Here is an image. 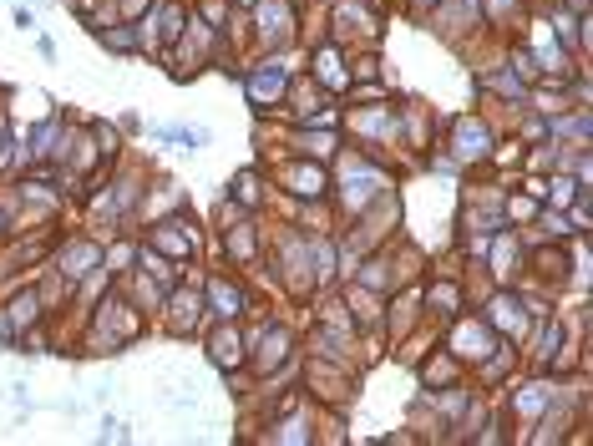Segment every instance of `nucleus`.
Instances as JSON below:
<instances>
[{"label":"nucleus","instance_id":"obj_22","mask_svg":"<svg viewBox=\"0 0 593 446\" xmlns=\"http://www.w3.org/2000/svg\"><path fill=\"white\" fill-rule=\"evenodd\" d=\"M97 46L112 51V56H142V51H137V31H132V21H112V26H102V31H97Z\"/></svg>","mask_w":593,"mask_h":446},{"label":"nucleus","instance_id":"obj_29","mask_svg":"<svg viewBox=\"0 0 593 446\" xmlns=\"http://www.w3.org/2000/svg\"><path fill=\"white\" fill-rule=\"evenodd\" d=\"M517 142H528V147L533 142H548V117H538V112L523 107V112H517Z\"/></svg>","mask_w":593,"mask_h":446},{"label":"nucleus","instance_id":"obj_39","mask_svg":"<svg viewBox=\"0 0 593 446\" xmlns=\"http://www.w3.org/2000/svg\"><path fill=\"white\" fill-rule=\"evenodd\" d=\"M36 51H41V61H56V41L41 36V31H36Z\"/></svg>","mask_w":593,"mask_h":446},{"label":"nucleus","instance_id":"obj_9","mask_svg":"<svg viewBox=\"0 0 593 446\" xmlns=\"http://www.w3.org/2000/svg\"><path fill=\"white\" fill-rule=\"evenodd\" d=\"M497 340H502V335H497L482 315H477V320H472V315H457V320H452V335H447V350H452L462 365H477V360H487V355L497 350Z\"/></svg>","mask_w":593,"mask_h":446},{"label":"nucleus","instance_id":"obj_34","mask_svg":"<svg viewBox=\"0 0 593 446\" xmlns=\"http://www.w3.org/2000/svg\"><path fill=\"white\" fill-rule=\"evenodd\" d=\"M11 16H16V26H21V31H41L36 11H31V6H21V0H16V6H11Z\"/></svg>","mask_w":593,"mask_h":446},{"label":"nucleus","instance_id":"obj_12","mask_svg":"<svg viewBox=\"0 0 593 446\" xmlns=\"http://www.w3.org/2000/svg\"><path fill=\"white\" fill-rule=\"evenodd\" d=\"M51 269L77 289L92 269H102V244L92 239V234H77V239H66L61 249H56V259H51Z\"/></svg>","mask_w":593,"mask_h":446},{"label":"nucleus","instance_id":"obj_4","mask_svg":"<svg viewBox=\"0 0 593 446\" xmlns=\"http://www.w3.org/2000/svg\"><path fill=\"white\" fill-rule=\"evenodd\" d=\"M244 21L254 26L259 51H289L294 46V26H300V6L294 0H254L244 11Z\"/></svg>","mask_w":593,"mask_h":446},{"label":"nucleus","instance_id":"obj_28","mask_svg":"<svg viewBox=\"0 0 593 446\" xmlns=\"http://www.w3.org/2000/svg\"><path fill=\"white\" fill-rule=\"evenodd\" d=\"M457 376H462V360H457V355H452V360L441 355V360H426V365H421V386H426V391H431V386H447V381H457Z\"/></svg>","mask_w":593,"mask_h":446},{"label":"nucleus","instance_id":"obj_35","mask_svg":"<svg viewBox=\"0 0 593 446\" xmlns=\"http://www.w3.org/2000/svg\"><path fill=\"white\" fill-rule=\"evenodd\" d=\"M11 401H16V411H21V416H26V411H36V401H31V386H26V381H16V386H11Z\"/></svg>","mask_w":593,"mask_h":446},{"label":"nucleus","instance_id":"obj_30","mask_svg":"<svg viewBox=\"0 0 593 446\" xmlns=\"http://www.w3.org/2000/svg\"><path fill=\"white\" fill-rule=\"evenodd\" d=\"M178 147H183V153H203V147H213V127L183 122V127H178Z\"/></svg>","mask_w":593,"mask_h":446},{"label":"nucleus","instance_id":"obj_5","mask_svg":"<svg viewBox=\"0 0 593 446\" xmlns=\"http://www.w3.org/2000/svg\"><path fill=\"white\" fill-rule=\"evenodd\" d=\"M274 183L300 203H330V168L315 163V158L289 153L284 163H274Z\"/></svg>","mask_w":593,"mask_h":446},{"label":"nucleus","instance_id":"obj_3","mask_svg":"<svg viewBox=\"0 0 593 446\" xmlns=\"http://www.w3.org/2000/svg\"><path fill=\"white\" fill-rule=\"evenodd\" d=\"M325 36L335 46H376L381 41V11H376V0H330V11H325Z\"/></svg>","mask_w":593,"mask_h":446},{"label":"nucleus","instance_id":"obj_31","mask_svg":"<svg viewBox=\"0 0 593 446\" xmlns=\"http://www.w3.org/2000/svg\"><path fill=\"white\" fill-rule=\"evenodd\" d=\"M381 77V56L376 46H365L360 56H350V82H376Z\"/></svg>","mask_w":593,"mask_h":446},{"label":"nucleus","instance_id":"obj_33","mask_svg":"<svg viewBox=\"0 0 593 446\" xmlns=\"http://www.w3.org/2000/svg\"><path fill=\"white\" fill-rule=\"evenodd\" d=\"M112 6H117V16H122V21H137L147 6H153V0H112Z\"/></svg>","mask_w":593,"mask_h":446},{"label":"nucleus","instance_id":"obj_25","mask_svg":"<svg viewBox=\"0 0 593 446\" xmlns=\"http://www.w3.org/2000/svg\"><path fill=\"white\" fill-rule=\"evenodd\" d=\"M538 208H543V203H538L533 193H507V198H502V213H507V229H528V223L538 218Z\"/></svg>","mask_w":593,"mask_h":446},{"label":"nucleus","instance_id":"obj_1","mask_svg":"<svg viewBox=\"0 0 593 446\" xmlns=\"http://www.w3.org/2000/svg\"><path fill=\"white\" fill-rule=\"evenodd\" d=\"M381 193H391V168H386V163L365 158V153H355V158L345 153V158H340V178H330V198L340 203V218L365 213Z\"/></svg>","mask_w":593,"mask_h":446},{"label":"nucleus","instance_id":"obj_14","mask_svg":"<svg viewBox=\"0 0 593 446\" xmlns=\"http://www.w3.org/2000/svg\"><path fill=\"white\" fill-rule=\"evenodd\" d=\"M203 310H208V320H239L249 310V289L229 274H213L203 284Z\"/></svg>","mask_w":593,"mask_h":446},{"label":"nucleus","instance_id":"obj_23","mask_svg":"<svg viewBox=\"0 0 593 446\" xmlns=\"http://www.w3.org/2000/svg\"><path fill=\"white\" fill-rule=\"evenodd\" d=\"M259 183H264V178H259L254 168H244V173H234V178H229V203H239L244 213H254V208H264V193H259Z\"/></svg>","mask_w":593,"mask_h":446},{"label":"nucleus","instance_id":"obj_6","mask_svg":"<svg viewBox=\"0 0 593 446\" xmlns=\"http://www.w3.org/2000/svg\"><path fill=\"white\" fill-rule=\"evenodd\" d=\"M492 142H497V132H492V122H487V117H477V112H462V117H452L447 153L457 158V168H477V163H487Z\"/></svg>","mask_w":593,"mask_h":446},{"label":"nucleus","instance_id":"obj_40","mask_svg":"<svg viewBox=\"0 0 593 446\" xmlns=\"http://www.w3.org/2000/svg\"><path fill=\"white\" fill-rule=\"evenodd\" d=\"M229 6H239V11H249V6H254V0H229Z\"/></svg>","mask_w":593,"mask_h":446},{"label":"nucleus","instance_id":"obj_17","mask_svg":"<svg viewBox=\"0 0 593 446\" xmlns=\"http://www.w3.org/2000/svg\"><path fill=\"white\" fill-rule=\"evenodd\" d=\"M482 259H487V269H492V279H497L502 289H512L517 279H523V269H528V264H523V244H517L507 229H502V234H492V244H487V254H482Z\"/></svg>","mask_w":593,"mask_h":446},{"label":"nucleus","instance_id":"obj_7","mask_svg":"<svg viewBox=\"0 0 593 446\" xmlns=\"http://www.w3.org/2000/svg\"><path fill=\"white\" fill-rule=\"evenodd\" d=\"M158 320L168 325V335H178V340H193V335H203V320H208V310H203V289H193V284H173L168 289V300H163V310H158Z\"/></svg>","mask_w":593,"mask_h":446},{"label":"nucleus","instance_id":"obj_19","mask_svg":"<svg viewBox=\"0 0 593 446\" xmlns=\"http://www.w3.org/2000/svg\"><path fill=\"white\" fill-rule=\"evenodd\" d=\"M0 310H6V320H11V330H16V335H26L31 325H46V300H41V289H36L31 279H26V284H21V289H16Z\"/></svg>","mask_w":593,"mask_h":446},{"label":"nucleus","instance_id":"obj_10","mask_svg":"<svg viewBox=\"0 0 593 446\" xmlns=\"http://www.w3.org/2000/svg\"><path fill=\"white\" fill-rule=\"evenodd\" d=\"M61 142H66V117L61 112H46L41 122H31L21 132V168L31 163H56L61 158Z\"/></svg>","mask_w":593,"mask_h":446},{"label":"nucleus","instance_id":"obj_8","mask_svg":"<svg viewBox=\"0 0 593 446\" xmlns=\"http://www.w3.org/2000/svg\"><path fill=\"white\" fill-rule=\"evenodd\" d=\"M426 26H431L441 41L467 46V36L482 26V0H441V6L426 16Z\"/></svg>","mask_w":593,"mask_h":446},{"label":"nucleus","instance_id":"obj_2","mask_svg":"<svg viewBox=\"0 0 593 446\" xmlns=\"http://www.w3.org/2000/svg\"><path fill=\"white\" fill-rule=\"evenodd\" d=\"M294 56L289 51H264L254 66H244L239 71V82H244V97H249V107L259 112V117H269V112H284V92H289V77H294Z\"/></svg>","mask_w":593,"mask_h":446},{"label":"nucleus","instance_id":"obj_21","mask_svg":"<svg viewBox=\"0 0 593 446\" xmlns=\"http://www.w3.org/2000/svg\"><path fill=\"white\" fill-rule=\"evenodd\" d=\"M421 300H426L441 320H457L462 305H467V294H462V284H452V279H431V289L421 294Z\"/></svg>","mask_w":593,"mask_h":446},{"label":"nucleus","instance_id":"obj_36","mask_svg":"<svg viewBox=\"0 0 593 446\" xmlns=\"http://www.w3.org/2000/svg\"><path fill=\"white\" fill-rule=\"evenodd\" d=\"M436 6H441V0H406V16H411V21H426Z\"/></svg>","mask_w":593,"mask_h":446},{"label":"nucleus","instance_id":"obj_13","mask_svg":"<svg viewBox=\"0 0 593 446\" xmlns=\"http://www.w3.org/2000/svg\"><path fill=\"white\" fill-rule=\"evenodd\" d=\"M208 360H213L218 370H244V365H249V335L239 330V320H213Z\"/></svg>","mask_w":593,"mask_h":446},{"label":"nucleus","instance_id":"obj_38","mask_svg":"<svg viewBox=\"0 0 593 446\" xmlns=\"http://www.w3.org/2000/svg\"><path fill=\"white\" fill-rule=\"evenodd\" d=\"M11 234H16V223H11V208H6V203H0V244H6Z\"/></svg>","mask_w":593,"mask_h":446},{"label":"nucleus","instance_id":"obj_11","mask_svg":"<svg viewBox=\"0 0 593 446\" xmlns=\"http://www.w3.org/2000/svg\"><path fill=\"white\" fill-rule=\"evenodd\" d=\"M310 82L320 92H350V56H345V46H335L330 36L310 46Z\"/></svg>","mask_w":593,"mask_h":446},{"label":"nucleus","instance_id":"obj_24","mask_svg":"<svg viewBox=\"0 0 593 446\" xmlns=\"http://www.w3.org/2000/svg\"><path fill=\"white\" fill-rule=\"evenodd\" d=\"M269 441H279V446H305V441H315L310 416H284V421H269Z\"/></svg>","mask_w":593,"mask_h":446},{"label":"nucleus","instance_id":"obj_18","mask_svg":"<svg viewBox=\"0 0 593 446\" xmlns=\"http://www.w3.org/2000/svg\"><path fill=\"white\" fill-rule=\"evenodd\" d=\"M548 142H563V147H588L593 142V107L578 102V107H563L558 117H548Z\"/></svg>","mask_w":593,"mask_h":446},{"label":"nucleus","instance_id":"obj_37","mask_svg":"<svg viewBox=\"0 0 593 446\" xmlns=\"http://www.w3.org/2000/svg\"><path fill=\"white\" fill-rule=\"evenodd\" d=\"M0 345H6V350H16L21 345V335L11 330V320H6V310H0Z\"/></svg>","mask_w":593,"mask_h":446},{"label":"nucleus","instance_id":"obj_20","mask_svg":"<svg viewBox=\"0 0 593 446\" xmlns=\"http://www.w3.org/2000/svg\"><path fill=\"white\" fill-rule=\"evenodd\" d=\"M558 401V386L553 381H523V386H512V411L523 416V421H538L543 411H553Z\"/></svg>","mask_w":593,"mask_h":446},{"label":"nucleus","instance_id":"obj_26","mask_svg":"<svg viewBox=\"0 0 593 446\" xmlns=\"http://www.w3.org/2000/svg\"><path fill=\"white\" fill-rule=\"evenodd\" d=\"M102 269H107L112 284H117L127 269H137V244H132V239H117L112 249H102Z\"/></svg>","mask_w":593,"mask_h":446},{"label":"nucleus","instance_id":"obj_16","mask_svg":"<svg viewBox=\"0 0 593 446\" xmlns=\"http://www.w3.org/2000/svg\"><path fill=\"white\" fill-rule=\"evenodd\" d=\"M482 320L502 335V340H517L528 330V315H523V300H517V284L512 289H497L492 300H487V310H482Z\"/></svg>","mask_w":593,"mask_h":446},{"label":"nucleus","instance_id":"obj_32","mask_svg":"<svg viewBox=\"0 0 593 446\" xmlns=\"http://www.w3.org/2000/svg\"><path fill=\"white\" fill-rule=\"evenodd\" d=\"M102 441H127L132 431H127V421H117V416H102V431H97Z\"/></svg>","mask_w":593,"mask_h":446},{"label":"nucleus","instance_id":"obj_27","mask_svg":"<svg viewBox=\"0 0 593 446\" xmlns=\"http://www.w3.org/2000/svg\"><path fill=\"white\" fill-rule=\"evenodd\" d=\"M528 0H482V26H517Z\"/></svg>","mask_w":593,"mask_h":446},{"label":"nucleus","instance_id":"obj_15","mask_svg":"<svg viewBox=\"0 0 593 446\" xmlns=\"http://www.w3.org/2000/svg\"><path fill=\"white\" fill-rule=\"evenodd\" d=\"M249 345H259V350L249 355V365H254V370H274V365L294 360V335H289L284 325H274V320H264V325L249 335Z\"/></svg>","mask_w":593,"mask_h":446}]
</instances>
